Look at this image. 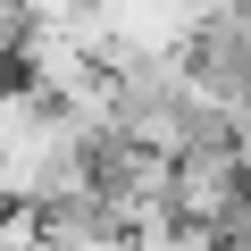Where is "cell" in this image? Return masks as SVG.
I'll return each mask as SVG.
<instances>
[{"label": "cell", "mask_w": 251, "mask_h": 251, "mask_svg": "<svg viewBox=\"0 0 251 251\" xmlns=\"http://www.w3.org/2000/svg\"><path fill=\"white\" fill-rule=\"evenodd\" d=\"M75 193H84V126L9 75L0 84V201L42 218Z\"/></svg>", "instance_id": "cell-1"}]
</instances>
